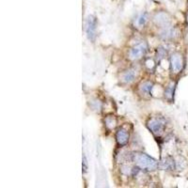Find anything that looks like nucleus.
Masks as SVG:
<instances>
[{
	"instance_id": "1",
	"label": "nucleus",
	"mask_w": 188,
	"mask_h": 188,
	"mask_svg": "<svg viewBox=\"0 0 188 188\" xmlns=\"http://www.w3.org/2000/svg\"><path fill=\"white\" fill-rule=\"evenodd\" d=\"M132 160L134 162L135 166L140 169L153 171L159 167L158 162L154 158L143 153H135L132 154Z\"/></svg>"
},
{
	"instance_id": "2",
	"label": "nucleus",
	"mask_w": 188,
	"mask_h": 188,
	"mask_svg": "<svg viewBox=\"0 0 188 188\" xmlns=\"http://www.w3.org/2000/svg\"><path fill=\"white\" fill-rule=\"evenodd\" d=\"M147 125L153 134L161 135L166 127V120L162 118H153L149 120Z\"/></svg>"
},
{
	"instance_id": "3",
	"label": "nucleus",
	"mask_w": 188,
	"mask_h": 188,
	"mask_svg": "<svg viewBox=\"0 0 188 188\" xmlns=\"http://www.w3.org/2000/svg\"><path fill=\"white\" fill-rule=\"evenodd\" d=\"M148 51V44L146 41H141L134 45L130 51V59L133 60H137L143 58Z\"/></svg>"
},
{
	"instance_id": "4",
	"label": "nucleus",
	"mask_w": 188,
	"mask_h": 188,
	"mask_svg": "<svg viewBox=\"0 0 188 188\" xmlns=\"http://www.w3.org/2000/svg\"><path fill=\"white\" fill-rule=\"evenodd\" d=\"M96 29H97V20L94 16L89 15L86 21V32L89 40L94 41V40H95Z\"/></svg>"
},
{
	"instance_id": "5",
	"label": "nucleus",
	"mask_w": 188,
	"mask_h": 188,
	"mask_svg": "<svg viewBox=\"0 0 188 188\" xmlns=\"http://www.w3.org/2000/svg\"><path fill=\"white\" fill-rule=\"evenodd\" d=\"M171 71L174 73H179L183 68V59L180 53H174L170 58Z\"/></svg>"
},
{
	"instance_id": "6",
	"label": "nucleus",
	"mask_w": 188,
	"mask_h": 188,
	"mask_svg": "<svg viewBox=\"0 0 188 188\" xmlns=\"http://www.w3.org/2000/svg\"><path fill=\"white\" fill-rule=\"evenodd\" d=\"M116 140L120 146H125L128 143V140H129L128 132L123 128L119 129L116 134Z\"/></svg>"
},
{
	"instance_id": "7",
	"label": "nucleus",
	"mask_w": 188,
	"mask_h": 188,
	"mask_svg": "<svg viewBox=\"0 0 188 188\" xmlns=\"http://www.w3.org/2000/svg\"><path fill=\"white\" fill-rule=\"evenodd\" d=\"M162 169H165V170H173L175 168V162L174 160L167 156L166 158H164L161 163H160V166H159Z\"/></svg>"
},
{
	"instance_id": "8",
	"label": "nucleus",
	"mask_w": 188,
	"mask_h": 188,
	"mask_svg": "<svg viewBox=\"0 0 188 188\" xmlns=\"http://www.w3.org/2000/svg\"><path fill=\"white\" fill-rule=\"evenodd\" d=\"M135 77V71L134 70H128L122 74V81L124 83H131L134 80Z\"/></svg>"
},
{
	"instance_id": "9",
	"label": "nucleus",
	"mask_w": 188,
	"mask_h": 188,
	"mask_svg": "<svg viewBox=\"0 0 188 188\" xmlns=\"http://www.w3.org/2000/svg\"><path fill=\"white\" fill-rule=\"evenodd\" d=\"M174 89H175V84L171 83L165 90V97H167L169 101L172 100L173 95H174Z\"/></svg>"
},
{
	"instance_id": "10",
	"label": "nucleus",
	"mask_w": 188,
	"mask_h": 188,
	"mask_svg": "<svg viewBox=\"0 0 188 188\" xmlns=\"http://www.w3.org/2000/svg\"><path fill=\"white\" fill-rule=\"evenodd\" d=\"M153 84L152 82H145L140 86V89L145 94H151L152 89L153 87Z\"/></svg>"
},
{
	"instance_id": "11",
	"label": "nucleus",
	"mask_w": 188,
	"mask_h": 188,
	"mask_svg": "<svg viewBox=\"0 0 188 188\" xmlns=\"http://www.w3.org/2000/svg\"><path fill=\"white\" fill-rule=\"evenodd\" d=\"M147 20H148V17H147V14H146V13L141 14V15L138 17L137 21H136L137 26H143L146 24Z\"/></svg>"
},
{
	"instance_id": "12",
	"label": "nucleus",
	"mask_w": 188,
	"mask_h": 188,
	"mask_svg": "<svg viewBox=\"0 0 188 188\" xmlns=\"http://www.w3.org/2000/svg\"><path fill=\"white\" fill-rule=\"evenodd\" d=\"M106 125L109 128V129H112V128H114L115 127V125H116V120H115V118L114 117H107L106 119Z\"/></svg>"
},
{
	"instance_id": "13",
	"label": "nucleus",
	"mask_w": 188,
	"mask_h": 188,
	"mask_svg": "<svg viewBox=\"0 0 188 188\" xmlns=\"http://www.w3.org/2000/svg\"><path fill=\"white\" fill-rule=\"evenodd\" d=\"M82 167H83V172H87V159L86 157V155H83V162H82Z\"/></svg>"
},
{
	"instance_id": "14",
	"label": "nucleus",
	"mask_w": 188,
	"mask_h": 188,
	"mask_svg": "<svg viewBox=\"0 0 188 188\" xmlns=\"http://www.w3.org/2000/svg\"><path fill=\"white\" fill-rule=\"evenodd\" d=\"M166 54H167V52H166L165 49H163V48H159V49L157 50V57L159 58V59H162L163 58H165Z\"/></svg>"
}]
</instances>
